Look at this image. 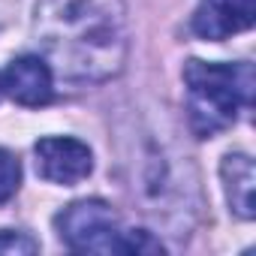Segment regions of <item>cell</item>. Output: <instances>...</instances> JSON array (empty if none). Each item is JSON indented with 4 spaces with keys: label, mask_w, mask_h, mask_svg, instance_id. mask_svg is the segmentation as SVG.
<instances>
[{
    "label": "cell",
    "mask_w": 256,
    "mask_h": 256,
    "mask_svg": "<svg viewBox=\"0 0 256 256\" xmlns=\"http://www.w3.org/2000/svg\"><path fill=\"white\" fill-rule=\"evenodd\" d=\"M60 241L76 253H163V244L145 229H124L102 199H78L54 217Z\"/></svg>",
    "instance_id": "3957f363"
},
{
    "label": "cell",
    "mask_w": 256,
    "mask_h": 256,
    "mask_svg": "<svg viewBox=\"0 0 256 256\" xmlns=\"http://www.w3.org/2000/svg\"><path fill=\"white\" fill-rule=\"evenodd\" d=\"M36 250H40V241H34L24 232H12V229L0 232V253H36Z\"/></svg>",
    "instance_id": "9c48e42d"
},
{
    "label": "cell",
    "mask_w": 256,
    "mask_h": 256,
    "mask_svg": "<svg viewBox=\"0 0 256 256\" xmlns=\"http://www.w3.org/2000/svg\"><path fill=\"white\" fill-rule=\"evenodd\" d=\"M34 34L52 72L76 84L114 78L130 52L124 0H36Z\"/></svg>",
    "instance_id": "6da1fadb"
},
{
    "label": "cell",
    "mask_w": 256,
    "mask_h": 256,
    "mask_svg": "<svg viewBox=\"0 0 256 256\" xmlns=\"http://www.w3.org/2000/svg\"><path fill=\"white\" fill-rule=\"evenodd\" d=\"M0 84H4V94H10V100L28 108H40L54 100V72L40 54L16 58L0 76Z\"/></svg>",
    "instance_id": "8992f818"
},
{
    "label": "cell",
    "mask_w": 256,
    "mask_h": 256,
    "mask_svg": "<svg viewBox=\"0 0 256 256\" xmlns=\"http://www.w3.org/2000/svg\"><path fill=\"white\" fill-rule=\"evenodd\" d=\"M187 120L199 139H211L238 120V112L253 102V66L250 64H205L187 60Z\"/></svg>",
    "instance_id": "7a4b0ae2"
},
{
    "label": "cell",
    "mask_w": 256,
    "mask_h": 256,
    "mask_svg": "<svg viewBox=\"0 0 256 256\" xmlns=\"http://www.w3.org/2000/svg\"><path fill=\"white\" fill-rule=\"evenodd\" d=\"M256 22V0H199L193 12V34L208 42H223L250 30Z\"/></svg>",
    "instance_id": "5b68a950"
},
{
    "label": "cell",
    "mask_w": 256,
    "mask_h": 256,
    "mask_svg": "<svg viewBox=\"0 0 256 256\" xmlns=\"http://www.w3.org/2000/svg\"><path fill=\"white\" fill-rule=\"evenodd\" d=\"M0 96H4V84H0Z\"/></svg>",
    "instance_id": "30bf717a"
},
{
    "label": "cell",
    "mask_w": 256,
    "mask_h": 256,
    "mask_svg": "<svg viewBox=\"0 0 256 256\" xmlns=\"http://www.w3.org/2000/svg\"><path fill=\"white\" fill-rule=\"evenodd\" d=\"M18 184H22V163L12 151L0 148V205L10 202L16 193H18Z\"/></svg>",
    "instance_id": "ba28073f"
},
{
    "label": "cell",
    "mask_w": 256,
    "mask_h": 256,
    "mask_svg": "<svg viewBox=\"0 0 256 256\" xmlns=\"http://www.w3.org/2000/svg\"><path fill=\"white\" fill-rule=\"evenodd\" d=\"M34 154H36V172H40V178H46L52 184L72 187V184L84 181L94 172V154L78 139L48 136V139L36 142Z\"/></svg>",
    "instance_id": "277c9868"
},
{
    "label": "cell",
    "mask_w": 256,
    "mask_h": 256,
    "mask_svg": "<svg viewBox=\"0 0 256 256\" xmlns=\"http://www.w3.org/2000/svg\"><path fill=\"white\" fill-rule=\"evenodd\" d=\"M220 178L232 211L241 220L256 217V169L247 154H226L220 163Z\"/></svg>",
    "instance_id": "52a82bcc"
}]
</instances>
